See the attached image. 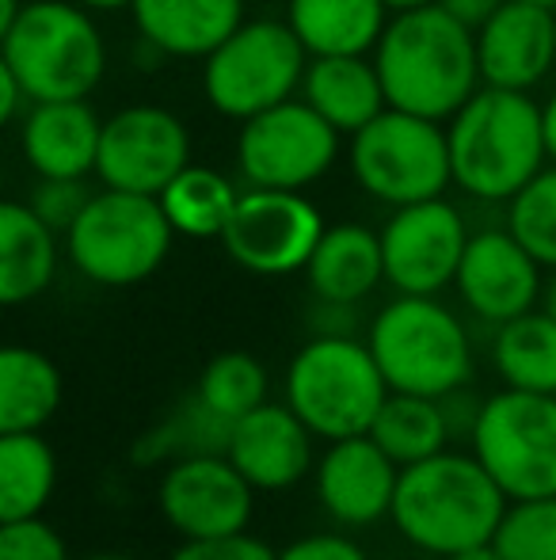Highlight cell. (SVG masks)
<instances>
[{
	"mask_svg": "<svg viewBox=\"0 0 556 560\" xmlns=\"http://www.w3.org/2000/svg\"><path fill=\"white\" fill-rule=\"evenodd\" d=\"M522 4H537V8H549V12H556V0H522Z\"/></svg>",
	"mask_w": 556,
	"mask_h": 560,
	"instance_id": "c3c4849f",
	"label": "cell"
},
{
	"mask_svg": "<svg viewBox=\"0 0 556 560\" xmlns=\"http://www.w3.org/2000/svg\"><path fill=\"white\" fill-rule=\"evenodd\" d=\"M54 485H58V457L38 431L0 435V523L43 515Z\"/></svg>",
	"mask_w": 556,
	"mask_h": 560,
	"instance_id": "83f0119b",
	"label": "cell"
},
{
	"mask_svg": "<svg viewBox=\"0 0 556 560\" xmlns=\"http://www.w3.org/2000/svg\"><path fill=\"white\" fill-rule=\"evenodd\" d=\"M324 229L320 210L301 191L245 187L217 241L245 271L282 279V275L305 271Z\"/></svg>",
	"mask_w": 556,
	"mask_h": 560,
	"instance_id": "7c38bea8",
	"label": "cell"
},
{
	"mask_svg": "<svg viewBox=\"0 0 556 560\" xmlns=\"http://www.w3.org/2000/svg\"><path fill=\"white\" fill-rule=\"evenodd\" d=\"M507 495L473 454L442 450L404 465L393 492V523L409 546L435 557L488 546L504 518Z\"/></svg>",
	"mask_w": 556,
	"mask_h": 560,
	"instance_id": "3957f363",
	"label": "cell"
},
{
	"mask_svg": "<svg viewBox=\"0 0 556 560\" xmlns=\"http://www.w3.org/2000/svg\"><path fill=\"white\" fill-rule=\"evenodd\" d=\"M156 199H161L164 218L179 236L210 241V236H222L240 199V187L225 172L206 168V164H187Z\"/></svg>",
	"mask_w": 556,
	"mask_h": 560,
	"instance_id": "f546056e",
	"label": "cell"
},
{
	"mask_svg": "<svg viewBox=\"0 0 556 560\" xmlns=\"http://www.w3.org/2000/svg\"><path fill=\"white\" fill-rule=\"evenodd\" d=\"M104 118L88 100H46L31 104L20 145L38 179H88L96 172Z\"/></svg>",
	"mask_w": 556,
	"mask_h": 560,
	"instance_id": "ffe728a7",
	"label": "cell"
},
{
	"mask_svg": "<svg viewBox=\"0 0 556 560\" xmlns=\"http://www.w3.org/2000/svg\"><path fill=\"white\" fill-rule=\"evenodd\" d=\"M279 560H370L366 549L351 538H340V534H309V538L289 541L279 553Z\"/></svg>",
	"mask_w": 556,
	"mask_h": 560,
	"instance_id": "74e56055",
	"label": "cell"
},
{
	"mask_svg": "<svg viewBox=\"0 0 556 560\" xmlns=\"http://www.w3.org/2000/svg\"><path fill=\"white\" fill-rule=\"evenodd\" d=\"M492 549L504 560H556V495L507 500Z\"/></svg>",
	"mask_w": 556,
	"mask_h": 560,
	"instance_id": "836d02e7",
	"label": "cell"
},
{
	"mask_svg": "<svg viewBox=\"0 0 556 560\" xmlns=\"http://www.w3.org/2000/svg\"><path fill=\"white\" fill-rule=\"evenodd\" d=\"M340 156V133L301 96H289L240 122L237 168L248 187L305 191Z\"/></svg>",
	"mask_w": 556,
	"mask_h": 560,
	"instance_id": "8fae6325",
	"label": "cell"
},
{
	"mask_svg": "<svg viewBox=\"0 0 556 560\" xmlns=\"http://www.w3.org/2000/svg\"><path fill=\"white\" fill-rule=\"evenodd\" d=\"M423 4H435V0H386L389 12H409V8H423Z\"/></svg>",
	"mask_w": 556,
	"mask_h": 560,
	"instance_id": "bcb514c9",
	"label": "cell"
},
{
	"mask_svg": "<svg viewBox=\"0 0 556 560\" xmlns=\"http://www.w3.org/2000/svg\"><path fill=\"white\" fill-rule=\"evenodd\" d=\"M23 100H27V96H23L20 81H15L12 66H8L4 54H0V130H4V126L12 122L15 115H20Z\"/></svg>",
	"mask_w": 556,
	"mask_h": 560,
	"instance_id": "f35d334b",
	"label": "cell"
},
{
	"mask_svg": "<svg viewBox=\"0 0 556 560\" xmlns=\"http://www.w3.org/2000/svg\"><path fill=\"white\" fill-rule=\"evenodd\" d=\"M542 130H545V153H549V161L556 164V89L542 104Z\"/></svg>",
	"mask_w": 556,
	"mask_h": 560,
	"instance_id": "60d3db41",
	"label": "cell"
},
{
	"mask_svg": "<svg viewBox=\"0 0 556 560\" xmlns=\"http://www.w3.org/2000/svg\"><path fill=\"white\" fill-rule=\"evenodd\" d=\"M453 187L476 202H511L549 164L542 104L530 92L481 89L446 118Z\"/></svg>",
	"mask_w": 556,
	"mask_h": 560,
	"instance_id": "7a4b0ae2",
	"label": "cell"
},
{
	"mask_svg": "<svg viewBox=\"0 0 556 560\" xmlns=\"http://www.w3.org/2000/svg\"><path fill=\"white\" fill-rule=\"evenodd\" d=\"M61 370L35 347L0 343V435L43 431L61 408Z\"/></svg>",
	"mask_w": 556,
	"mask_h": 560,
	"instance_id": "484cf974",
	"label": "cell"
},
{
	"mask_svg": "<svg viewBox=\"0 0 556 560\" xmlns=\"http://www.w3.org/2000/svg\"><path fill=\"white\" fill-rule=\"evenodd\" d=\"M168 560H279L268 541L252 534H233V538H210V541H184Z\"/></svg>",
	"mask_w": 556,
	"mask_h": 560,
	"instance_id": "8d00e7d4",
	"label": "cell"
},
{
	"mask_svg": "<svg viewBox=\"0 0 556 560\" xmlns=\"http://www.w3.org/2000/svg\"><path fill=\"white\" fill-rule=\"evenodd\" d=\"M191 164V133L184 118L156 104H130L99 130L96 176L104 187L161 195Z\"/></svg>",
	"mask_w": 556,
	"mask_h": 560,
	"instance_id": "4fadbf2b",
	"label": "cell"
},
{
	"mask_svg": "<svg viewBox=\"0 0 556 560\" xmlns=\"http://www.w3.org/2000/svg\"><path fill=\"white\" fill-rule=\"evenodd\" d=\"M233 423L214 416L199 397H187L164 423H156L138 446V462H161V457H194V454H225Z\"/></svg>",
	"mask_w": 556,
	"mask_h": 560,
	"instance_id": "1f68e13d",
	"label": "cell"
},
{
	"mask_svg": "<svg viewBox=\"0 0 556 560\" xmlns=\"http://www.w3.org/2000/svg\"><path fill=\"white\" fill-rule=\"evenodd\" d=\"M389 107L446 122L476 89V35L446 8L423 4L393 12L374 46Z\"/></svg>",
	"mask_w": 556,
	"mask_h": 560,
	"instance_id": "6da1fadb",
	"label": "cell"
},
{
	"mask_svg": "<svg viewBox=\"0 0 556 560\" xmlns=\"http://www.w3.org/2000/svg\"><path fill=\"white\" fill-rule=\"evenodd\" d=\"M0 560H69L61 534L43 515L0 523Z\"/></svg>",
	"mask_w": 556,
	"mask_h": 560,
	"instance_id": "e575fe53",
	"label": "cell"
},
{
	"mask_svg": "<svg viewBox=\"0 0 556 560\" xmlns=\"http://www.w3.org/2000/svg\"><path fill=\"white\" fill-rule=\"evenodd\" d=\"M58 275V233L31 202L0 199V310L46 294Z\"/></svg>",
	"mask_w": 556,
	"mask_h": 560,
	"instance_id": "cb8c5ba5",
	"label": "cell"
},
{
	"mask_svg": "<svg viewBox=\"0 0 556 560\" xmlns=\"http://www.w3.org/2000/svg\"><path fill=\"white\" fill-rule=\"evenodd\" d=\"M401 465L370 435L340 439L317 465V500L340 526H374L393 511Z\"/></svg>",
	"mask_w": 556,
	"mask_h": 560,
	"instance_id": "ac0fdd59",
	"label": "cell"
},
{
	"mask_svg": "<svg viewBox=\"0 0 556 560\" xmlns=\"http://www.w3.org/2000/svg\"><path fill=\"white\" fill-rule=\"evenodd\" d=\"M20 8H23L20 0H0V46H4V38H8V31H12Z\"/></svg>",
	"mask_w": 556,
	"mask_h": 560,
	"instance_id": "b9f144b4",
	"label": "cell"
},
{
	"mask_svg": "<svg viewBox=\"0 0 556 560\" xmlns=\"http://www.w3.org/2000/svg\"><path fill=\"white\" fill-rule=\"evenodd\" d=\"M130 15L161 58H210L245 23V0H134Z\"/></svg>",
	"mask_w": 556,
	"mask_h": 560,
	"instance_id": "44dd1931",
	"label": "cell"
},
{
	"mask_svg": "<svg viewBox=\"0 0 556 560\" xmlns=\"http://www.w3.org/2000/svg\"><path fill=\"white\" fill-rule=\"evenodd\" d=\"M312 294L328 305H358L386 282L381 236L358 222H343L320 233L309 264H305Z\"/></svg>",
	"mask_w": 556,
	"mask_h": 560,
	"instance_id": "603a6c76",
	"label": "cell"
},
{
	"mask_svg": "<svg viewBox=\"0 0 556 560\" xmlns=\"http://www.w3.org/2000/svg\"><path fill=\"white\" fill-rule=\"evenodd\" d=\"M301 100L335 133H358L370 118L389 107L386 89L374 58L366 54H335V58H309L301 77Z\"/></svg>",
	"mask_w": 556,
	"mask_h": 560,
	"instance_id": "7402d4cb",
	"label": "cell"
},
{
	"mask_svg": "<svg viewBox=\"0 0 556 560\" xmlns=\"http://www.w3.org/2000/svg\"><path fill=\"white\" fill-rule=\"evenodd\" d=\"M366 435L404 469V465H416L423 457L442 454L453 428H450V420H446L442 400L389 389L386 405L378 408V416H374Z\"/></svg>",
	"mask_w": 556,
	"mask_h": 560,
	"instance_id": "f1b7e54d",
	"label": "cell"
},
{
	"mask_svg": "<svg viewBox=\"0 0 556 560\" xmlns=\"http://www.w3.org/2000/svg\"><path fill=\"white\" fill-rule=\"evenodd\" d=\"M84 560H134V557H122V553H92V557H84Z\"/></svg>",
	"mask_w": 556,
	"mask_h": 560,
	"instance_id": "7dc6e473",
	"label": "cell"
},
{
	"mask_svg": "<svg viewBox=\"0 0 556 560\" xmlns=\"http://www.w3.org/2000/svg\"><path fill=\"white\" fill-rule=\"evenodd\" d=\"M351 172L370 199L386 207L438 199L453 184L446 122L386 107L378 118L351 133Z\"/></svg>",
	"mask_w": 556,
	"mask_h": 560,
	"instance_id": "ba28073f",
	"label": "cell"
},
{
	"mask_svg": "<svg viewBox=\"0 0 556 560\" xmlns=\"http://www.w3.org/2000/svg\"><path fill=\"white\" fill-rule=\"evenodd\" d=\"M386 282L397 294H442L453 287L461 252L469 244L465 214L446 195L397 207L381 225Z\"/></svg>",
	"mask_w": 556,
	"mask_h": 560,
	"instance_id": "5bb4252c",
	"label": "cell"
},
{
	"mask_svg": "<svg viewBox=\"0 0 556 560\" xmlns=\"http://www.w3.org/2000/svg\"><path fill=\"white\" fill-rule=\"evenodd\" d=\"M176 229L156 195L104 187L66 229L69 264L96 287H138L161 271Z\"/></svg>",
	"mask_w": 556,
	"mask_h": 560,
	"instance_id": "52a82bcc",
	"label": "cell"
},
{
	"mask_svg": "<svg viewBox=\"0 0 556 560\" xmlns=\"http://www.w3.org/2000/svg\"><path fill=\"white\" fill-rule=\"evenodd\" d=\"M553 23H556V12H553Z\"/></svg>",
	"mask_w": 556,
	"mask_h": 560,
	"instance_id": "681fc988",
	"label": "cell"
},
{
	"mask_svg": "<svg viewBox=\"0 0 556 560\" xmlns=\"http://www.w3.org/2000/svg\"><path fill=\"white\" fill-rule=\"evenodd\" d=\"M476 35L481 84L511 92H534L556 69V23L549 8L504 0Z\"/></svg>",
	"mask_w": 556,
	"mask_h": 560,
	"instance_id": "e0dca14e",
	"label": "cell"
},
{
	"mask_svg": "<svg viewBox=\"0 0 556 560\" xmlns=\"http://www.w3.org/2000/svg\"><path fill=\"white\" fill-rule=\"evenodd\" d=\"M542 310L556 320V271H553V279L545 282V290H542Z\"/></svg>",
	"mask_w": 556,
	"mask_h": 560,
	"instance_id": "f6af8a7d",
	"label": "cell"
},
{
	"mask_svg": "<svg viewBox=\"0 0 556 560\" xmlns=\"http://www.w3.org/2000/svg\"><path fill=\"white\" fill-rule=\"evenodd\" d=\"M507 229L522 241V248L556 271V164L549 161L511 202H507Z\"/></svg>",
	"mask_w": 556,
	"mask_h": 560,
	"instance_id": "d6a6232c",
	"label": "cell"
},
{
	"mask_svg": "<svg viewBox=\"0 0 556 560\" xmlns=\"http://www.w3.org/2000/svg\"><path fill=\"white\" fill-rule=\"evenodd\" d=\"M545 267L522 248L511 229H481L469 233L453 287L465 310L484 325H507L522 313L537 310L545 290Z\"/></svg>",
	"mask_w": 556,
	"mask_h": 560,
	"instance_id": "2e32d148",
	"label": "cell"
},
{
	"mask_svg": "<svg viewBox=\"0 0 556 560\" xmlns=\"http://www.w3.org/2000/svg\"><path fill=\"white\" fill-rule=\"evenodd\" d=\"M386 397L389 385L370 347L351 336L324 332L309 339L286 366V405L328 443L366 435Z\"/></svg>",
	"mask_w": 556,
	"mask_h": 560,
	"instance_id": "8992f818",
	"label": "cell"
},
{
	"mask_svg": "<svg viewBox=\"0 0 556 560\" xmlns=\"http://www.w3.org/2000/svg\"><path fill=\"white\" fill-rule=\"evenodd\" d=\"M156 503L184 541H210L245 534L256 511V488L225 454H194L168 465Z\"/></svg>",
	"mask_w": 556,
	"mask_h": 560,
	"instance_id": "9a60e30c",
	"label": "cell"
},
{
	"mask_svg": "<svg viewBox=\"0 0 556 560\" xmlns=\"http://www.w3.org/2000/svg\"><path fill=\"white\" fill-rule=\"evenodd\" d=\"M76 4H84L88 12H119V8H130L134 0H76Z\"/></svg>",
	"mask_w": 556,
	"mask_h": 560,
	"instance_id": "ee69618b",
	"label": "cell"
},
{
	"mask_svg": "<svg viewBox=\"0 0 556 560\" xmlns=\"http://www.w3.org/2000/svg\"><path fill=\"white\" fill-rule=\"evenodd\" d=\"M312 431L289 405H260L229 431L225 457L256 492H286L312 465Z\"/></svg>",
	"mask_w": 556,
	"mask_h": 560,
	"instance_id": "d6986e66",
	"label": "cell"
},
{
	"mask_svg": "<svg viewBox=\"0 0 556 560\" xmlns=\"http://www.w3.org/2000/svg\"><path fill=\"white\" fill-rule=\"evenodd\" d=\"M194 397L214 416L237 423L252 408L268 405V370L248 351H222L202 366Z\"/></svg>",
	"mask_w": 556,
	"mask_h": 560,
	"instance_id": "4dcf8cb0",
	"label": "cell"
},
{
	"mask_svg": "<svg viewBox=\"0 0 556 560\" xmlns=\"http://www.w3.org/2000/svg\"><path fill=\"white\" fill-rule=\"evenodd\" d=\"M492 362L507 389L556 397V320L545 310H530L499 325L492 339Z\"/></svg>",
	"mask_w": 556,
	"mask_h": 560,
	"instance_id": "4316f807",
	"label": "cell"
},
{
	"mask_svg": "<svg viewBox=\"0 0 556 560\" xmlns=\"http://www.w3.org/2000/svg\"><path fill=\"white\" fill-rule=\"evenodd\" d=\"M473 457L507 500L556 495V397L499 389L476 408Z\"/></svg>",
	"mask_w": 556,
	"mask_h": 560,
	"instance_id": "9c48e42d",
	"label": "cell"
},
{
	"mask_svg": "<svg viewBox=\"0 0 556 560\" xmlns=\"http://www.w3.org/2000/svg\"><path fill=\"white\" fill-rule=\"evenodd\" d=\"M23 96L31 104L46 100H88L107 69V43L84 4L69 0H31L20 8L4 46Z\"/></svg>",
	"mask_w": 556,
	"mask_h": 560,
	"instance_id": "277c9868",
	"label": "cell"
},
{
	"mask_svg": "<svg viewBox=\"0 0 556 560\" xmlns=\"http://www.w3.org/2000/svg\"><path fill=\"white\" fill-rule=\"evenodd\" d=\"M446 560H504L492 549V541L488 546H473V549H465V553H453V557H446Z\"/></svg>",
	"mask_w": 556,
	"mask_h": 560,
	"instance_id": "7bdbcfd3",
	"label": "cell"
},
{
	"mask_svg": "<svg viewBox=\"0 0 556 560\" xmlns=\"http://www.w3.org/2000/svg\"><path fill=\"white\" fill-rule=\"evenodd\" d=\"M88 199H92V191L84 179H38L27 202L54 233L66 236V229L81 218V210L88 207Z\"/></svg>",
	"mask_w": 556,
	"mask_h": 560,
	"instance_id": "d590c367",
	"label": "cell"
},
{
	"mask_svg": "<svg viewBox=\"0 0 556 560\" xmlns=\"http://www.w3.org/2000/svg\"><path fill=\"white\" fill-rule=\"evenodd\" d=\"M386 0H289L286 23L309 58L374 54L389 23Z\"/></svg>",
	"mask_w": 556,
	"mask_h": 560,
	"instance_id": "d4e9b609",
	"label": "cell"
},
{
	"mask_svg": "<svg viewBox=\"0 0 556 560\" xmlns=\"http://www.w3.org/2000/svg\"><path fill=\"white\" fill-rule=\"evenodd\" d=\"M370 347L393 393L450 397L473 377V343L453 310L430 294H401L374 317Z\"/></svg>",
	"mask_w": 556,
	"mask_h": 560,
	"instance_id": "5b68a950",
	"label": "cell"
},
{
	"mask_svg": "<svg viewBox=\"0 0 556 560\" xmlns=\"http://www.w3.org/2000/svg\"><path fill=\"white\" fill-rule=\"evenodd\" d=\"M438 8H446V12L453 15V20H461L465 27H481L484 20H488L492 12H496L504 0H435Z\"/></svg>",
	"mask_w": 556,
	"mask_h": 560,
	"instance_id": "ab89813d",
	"label": "cell"
},
{
	"mask_svg": "<svg viewBox=\"0 0 556 560\" xmlns=\"http://www.w3.org/2000/svg\"><path fill=\"white\" fill-rule=\"evenodd\" d=\"M202 61H206L202 92H206L210 107L217 115L245 122L282 100L297 96L309 54L286 20H245Z\"/></svg>",
	"mask_w": 556,
	"mask_h": 560,
	"instance_id": "30bf717a",
	"label": "cell"
}]
</instances>
